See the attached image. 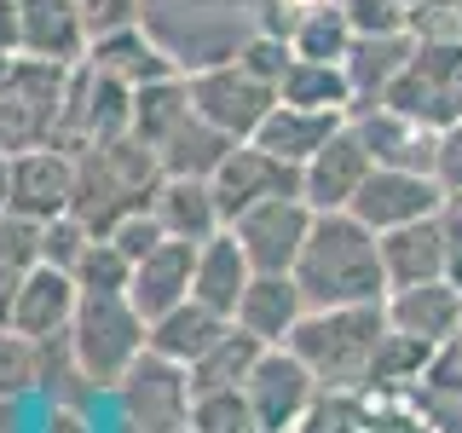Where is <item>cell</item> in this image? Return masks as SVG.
Returning <instances> with one entry per match:
<instances>
[{
	"mask_svg": "<svg viewBox=\"0 0 462 433\" xmlns=\"http://www.w3.org/2000/svg\"><path fill=\"white\" fill-rule=\"evenodd\" d=\"M295 283L307 307H365L387 300L382 237L353 208H324L307 231V249L295 260Z\"/></svg>",
	"mask_w": 462,
	"mask_h": 433,
	"instance_id": "1",
	"label": "cell"
},
{
	"mask_svg": "<svg viewBox=\"0 0 462 433\" xmlns=\"http://www.w3.org/2000/svg\"><path fill=\"white\" fill-rule=\"evenodd\" d=\"M139 29L168 52L180 76L231 64L266 29L260 0H139Z\"/></svg>",
	"mask_w": 462,
	"mask_h": 433,
	"instance_id": "2",
	"label": "cell"
},
{
	"mask_svg": "<svg viewBox=\"0 0 462 433\" xmlns=\"http://www.w3.org/2000/svg\"><path fill=\"white\" fill-rule=\"evenodd\" d=\"M156 185H162V162H156V151L144 139L122 134V139H105V144H87V151H76V197H69V214L87 231L110 237L127 214L151 208Z\"/></svg>",
	"mask_w": 462,
	"mask_h": 433,
	"instance_id": "3",
	"label": "cell"
},
{
	"mask_svg": "<svg viewBox=\"0 0 462 433\" xmlns=\"http://www.w3.org/2000/svg\"><path fill=\"white\" fill-rule=\"evenodd\" d=\"M387 336V307L365 300V307H312L300 329L289 336V353L312 370L324 393H358L370 387L375 346Z\"/></svg>",
	"mask_w": 462,
	"mask_h": 433,
	"instance_id": "4",
	"label": "cell"
},
{
	"mask_svg": "<svg viewBox=\"0 0 462 433\" xmlns=\"http://www.w3.org/2000/svg\"><path fill=\"white\" fill-rule=\"evenodd\" d=\"M69 346H76L87 382L98 393H116V382L151 353V318L134 307L127 289H105V295L81 289L76 318H69Z\"/></svg>",
	"mask_w": 462,
	"mask_h": 433,
	"instance_id": "5",
	"label": "cell"
},
{
	"mask_svg": "<svg viewBox=\"0 0 462 433\" xmlns=\"http://www.w3.org/2000/svg\"><path fill=\"white\" fill-rule=\"evenodd\" d=\"M69 69L76 64H58V58H29V52L12 58V69L0 76V151L6 156L52 144Z\"/></svg>",
	"mask_w": 462,
	"mask_h": 433,
	"instance_id": "6",
	"label": "cell"
},
{
	"mask_svg": "<svg viewBox=\"0 0 462 433\" xmlns=\"http://www.w3.org/2000/svg\"><path fill=\"white\" fill-rule=\"evenodd\" d=\"M122 134H134V87L105 76V69H93L81 58V64L69 69L52 144L76 156V151H87V144H105V139H122Z\"/></svg>",
	"mask_w": 462,
	"mask_h": 433,
	"instance_id": "7",
	"label": "cell"
},
{
	"mask_svg": "<svg viewBox=\"0 0 462 433\" xmlns=\"http://www.w3.org/2000/svg\"><path fill=\"white\" fill-rule=\"evenodd\" d=\"M382 105L416 115V122L439 127V134L451 122H462V41H416Z\"/></svg>",
	"mask_w": 462,
	"mask_h": 433,
	"instance_id": "8",
	"label": "cell"
},
{
	"mask_svg": "<svg viewBox=\"0 0 462 433\" xmlns=\"http://www.w3.org/2000/svg\"><path fill=\"white\" fill-rule=\"evenodd\" d=\"M122 433H185L191 428V370L162 353H144L116 382Z\"/></svg>",
	"mask_w": 462,
	"mask_h": 433,
	"instance_id": "9",
	"label": "cell"
},
{
	"mask_svg": "<svg viewBox=\"0 0 462 433\" xmlns=\"http://www.w3.org/2000/svg\"><path fill=\"white\" fill-rule=\"evenodd\" d=\"M191 81V105L208 115L214 127H226L231 139H254L260 122L272 115V105H278V81L254 76L249 64H214V69H197Z\"/></svg>",
	"mask_w": 462,
	"mask_h": 433,
	"instance_id": "10",
	"label": "cell"
},
{
	"mask_svg": "<svg viewBox=\"0 0 462 433\" xmlns=\"http://www.w3.org/2000/svg\"><path fill=\"white\" fill-rule=\"evenodd\" d=\"M214 202H220V220L231 226L237 214H249L254 202H272V197H300V162L266 151L260 139H237L231 156L214 168Z\"/></svg>",
	"mask_w": 462,
	"mask_h": 433,
	"instance_id": "11",
	"label": "cell"
},
{
	"mask_svg": "<svg viewBox=\"0 0 462 433\" xmlns=\"http://www.w3.org/2000/svg\"><path fill=\"white\" fill-rule=\"evenodd\" d=\"M312 220H318V208L307 197H272V202H254L249 214H237L231 231H237L254 272H295Z\"/></svg>",
	"mask_w": 462,
	"mask_h": 433,
	"instance_id": "12",
	"label": "cell"
},
{
	"mask_svg": "<svg viewBox=\"0 0 462 433\" xmlns=\"http://www.w3.org/2000/svg\"><path fill=\"white\" fill-rule=\"evenodd\" d=\"M445 197L451 191L439 185V173L370 168V180L358 185V197H353V214L382 237V231H399V226H416V220H428V214H439Z\"/></svg>",
	"mask_w": 462,
	"mask_h": 433,
	"instance_id": "13",
	"label": "cell"
},
{
	"mask_svg": "<svg viewBox=\"0 0 462 433\" xmlns=\"http://www.w3.org/2000/svg\"><path fill=\"white\" fill-rule=\"evenodd\" d=\"M243 393H249L260 428H266V433H283V428H295L300 416L312 410V399L324 393V387L312 382V370L300 364L289 346H266V353H260V364L249 370V382H243Z\"/></svg>",
	"mask_w": 462,
	"mask_h": 433,
	"instance_id": "14",
	"label": "cell"
},
{
	"mask_svg": "<svg viewBox=\"0 0 462 433\" xmlns=\"http://www.w3.org/2000/svg\"><path fill=\"white\" fill-rule=\"evenodd\" d=\"M346 122L370 144L375 168H411V173H439V127L416 122L393 105H358Z\"/></svg>",
	"mask_w": 462,
	"mask_h": 433,
	"instance_id": "15",
	"label": "cell"
},
{
	"mask_svg": "<svg viewBox=\"0 0 462 433\" xmlns=\"http://www.w3.org/2000/svg\"><path fill=\"white\" fill-rule=\"evenodd\" d=\"M370 168H375L370 144L358 139L353 122H341L324 151L307 156V168H300V197H307L318 214L324 208H353V197H358V185L370 180Z\"/></svg>",
	"mask_w": 462,
	"mask_h": 433,
	"instance_id": "16",
	"label": "cell"
},
{
	"mask_svg": "<svg viewBox=\"0 0 462 433\" xmlns=\"http://www.w3.org/2000/svg\"><path fill=\"white\" fill-rule=\"evenodd\" d=\"M76 197V156L58 144H35V151H12V197L6 208L29 214V220H58L69 214Z\"/></svg>",
	"mask_w": 462,
	"mask_h": 433,
	"instance_id": "17",
	"label": "cell"
},
{
	"mask_svg": "<svg viewBox=\"0 0 462 433\" xmlns=\"http://www.w3.org/2000/svg\"><path fill=\"white\" fill-rule=\"evenodd\" d=\"M382 266H387V289L451 278V231H445V208L428 214V220H416V226L382 231Z\"/></svg>",
	"mask_w": 462,
	"mask_h": 433,
	"instance_id": "18",
	"label": "cell"
},
{
	"mask_svg": "<svg viewBox=\"0 0 462 433\" xmlns=\"http://www.w3.org/2000/svg\"><path fill=\"white\" fill-rule=\"evenodd\" d=\"M307 312L312 307H307V295H300L295 272H254L231 324H243L254 341H266V346H289V336L300 329V318H307Z\"/></svg>",
	"mask_w": 462,
	"mask_h": 433,
	"instance_id": "19",
	"label": "cell"
},
{
	"mask_svg": "<svg viewBox=\"0 0 462 433\" xmlns=\"http://www.w3.org/2000/svg\"><path fill=\"white\" fill-rule=\"evenodd\" d=\"M191 272H197V243L162 237L151 254L134 260V283H127V295H134V307L144 318H162V312L180 307V300H191Z\"/></svg>",
	"mask_w": 462,
	"mask_h": 433,
	"instance_id": "20",
	"label": "cell"
},
{
	"mask_svg": "<svg viewBox=\"0 0 462 433\" xmlns=\"http://www.w3.org/2000/svg\"><path fill=\"white\" fill-rule=\"evenodd\" d=\"M387 324L404 329V336H422V341H451L462 329V283L457 278H428L411 289H387Z\"/></svg>",
	"mask_w": 462,
	"mask_h": 433,
	"instance_id": "21",
	"label": "cell"
},
{
	"mask_svg": "<svg viewBox=\"0 0 462 433\" xmlns=\"http://www.w3.org/2000/svg\"><path fill=\"white\" fill-rule=\"evenodd\" d=\"M254 266L249 254H243L237 231H214L208 243H197V272H191V300H202V307H214L220 318H237V300L243 289H249Z\"/></svg>",
	"mask_w": 462,
	"mask_h": 433,
	"instance_id": "22",
	"label": "cell"
},
{
	"mask_svg": "<svg viewBox=\"0 0 462 433\" xmlns=\"http://www.w3.org/2000/svg\"><path fill=\"white\" fill-rule=\"evenodd\" d=\"M23 23V52L29 58H58V64H81L93 35H87L81 0H18Z\"/></svg>",
	"mask_w": 462,
	"mask_h": 433,
	"instance_id": "23",
	"label": "cell"
},
{
	"mask_svg": "<svg viewBox=\"0 0 462 433\" xmlns=\"http://www.w3.org/2000/svg\"><path fill=\"white\" fill-rule=\"evenodd\" d=\"M411 47H416L411 29H399V35H353V47H346V58H341L346 81H353V110L358 105H382V98L393 93V81H399ZM353 110H346V115H353Z\"/></svg>",
	"mask_w": 462,
	"mask_h": 433,
	"instance_id": "24",
	"label": "cell"
},
{
	"mask_svg": "<svg viewBox=\"0 0 462 433\" xmlns=\"http://www.w3.org/2000/svg\"><path fill=\"white\" fill-rule=\"evenodd\" d=\"M76 300H81V283L69 278V272H58L41 260L35 272H23L18 283V312H12V329H23V336H58V329H69V318H76Z\"/></svg>",
	"mask_w": 462,
	"mask_h": 433,
	"instance_id": "25",
	"label": "cell"
},
{
	"mask_svg": "<svg viewBox=\"0 0 462 433\" xmlns=\"http://www.w3.org/2000/svg\"><path fill=\"white\" fill-rule=\"evenodd\" d=\"M151 214L162 220L168 237H185V243H208L214 231H226L208 180H173V173H162V185L151 197Z\"/></svg>",
	"mask_w": 462,
	"mask_h": 433,
	"instance_id": "26",
	"label": "cell"
},
{
	"mask_svg": "<svg viewBox=\"0 0 462 433\" xmlns=\"http://www.w3.org/2000/svg\"><path fill=\"white\" fill-rule=\"evenodd\" d=\"M231 139L226 127H214L202 110H191L173 134L156 144V162H162V173H173V180H214V168L231 156Z\"/></svg>",
	"mask_w": 462,
	"mask_h": 433,
	"instance_id": "27",
	"label": "cell"
},
{
	"mask_svg": "<svg viewBox=\"0 0 462 433\" xmlns=\"http://www.w3.org/2000/svg\"><path fill=\"white\" fill-rule=\"evenodd\" d=\"M87 64L105 69V76L127 81V87H144V81H162V76H180V69L168 64V52L156 47L151 35H144L139 23L127 29H110V35H98L93 47H87Z\"/></svg>",
	"mask_w": 462,
	"mask_h": 433,
	"instance_id": "28",
	"label": "cell"
},
{
	"mask_svg": "<svg viewBox=\"0 0 462 433\" xmlns=\"http://www.w3.org/2000/svg\"><path fill=\"white\" fill-rule=\"evenodd\" d=\"M226 329H231V318H220L214 307H202V300H180L173 312L151 318V353H162V358H173V364L191 370L197 358L226 336Z\"/></svg>",
	"mask_w": 462,
	"mask_h": 433,
	"instance_id": "29",
	"label": "cell"
},
{
	"mask_svg": "<svg viewBox=\"0 0 462 433\" xmlns=\"http://www.w3.org/2000/svg\"><path fill=\"white\" fill-rule=\"evenodd\" d=\"M346 122L341 110H307V105H272V115L266 122H260V144H266V151H278V156H289V162H300L307 168V156L312 151H324L329 144V134H336V127Z\"/></svg>",
	"mask_w": 462,
	"mask_h": 433,
	"instance_id": "30",
	"label": "cell"
},
{
	"mask_svg": "<svg viewBox=\"0 0 462 433\" xmlns=\"http://www.w3.org/2000/svg\"><path fill=\"white\" fill-rule=\"evenodd\" d=\"M283 105H307V110H353V81H346L341 64L329 58H289L283 81H278Z\"/></svg>",
	"mask_w": 462,
	"mask_h": 433,
	"instance_id": "31",
	"label": "cell"
},
{
	"mask_svg": "<svg viewBox=\"0 0 462 433\" xmlns=\"http://www.w3.org/2000/svg\"><path fill=\"white\" fill-rule=\"evenodd\" d=\"M191 110L197 105H191V81H185V76L144 81V87H134V139H144L156 151V144H162Z\"/></svg>",
	"mask_w": 462,
	"mask_h": 433,
	"instance_id": "32",
	"label": "cell"
},
{
	"mask_svg": "<svg viewBox=\"0 0 462 433\" xmlns=\"http://www.w3.org/2000/svg\"><path fill=\"white\" fill-rule=\"evenodd\" d=\"M260 353H266V341H254L243 324H231L226 336L191 364V393H214V387H243V382H249V370L260 364Z\"/></svg>",
	"mask_w": 462,
	"mask_h": 433,
	"instance_id": "33",
	"label": "cell"
},
{
	"mask_svg": "<svg viewBox=\"0 0 462 433\" xmlns=\"http://www.w3.org/2000/svg\"><path fill=\"white\" fill-rule=\"evenodd\" d=\"M346 47H353V23H346L341 0H312L295 18V29H289V52L295 58H329V64H341Z\"/></svg>",
	"mask_w": 462,
	"mask_h": 433,
	"instance_id": "34",
	"label": "cell"
},
{
	"mask_svg": "<svg viewBox=\"0 0 462 433\" xmlns=\"http://www.w3.org/2000/svg\"><path fill=\"white\" fill-rule=\"evenodd\" d=\"M41 393H47V404H76V410H87V399L98 393V387L87 382L76 346H69V329L41 336Z\"/></svg>",
	"mask_w": 462,
	"mask_h": 433,
	"instance_id": "35",
	"label": "cell"
},
{
	"mask_svg": "<svg viewBox=\"0 0 462 433\" xmlns=\"http://www.w3.org/2000/svg\"><path fill=\"white\" fill-rule=\"evenodd\" d=\"M428 364H433V341L404 336V329L387 324L382 346H375V364H370V387H404V382H422Z\"/></svg>",
	"mask_w": 462,
	"mask_h": 433,
	"instance_id": "36",
	"label": "cell"
},
{
	"mask_svg": "<svg viewBox=\"0 0 462 433\" xmlns=\"http://www.w3.org/2000/svg\"><path fill=\"white\" fill-rule=\"evenodd\" d=\"M191 433H266L243 387H214L191 393Z\"/></svg>",
	"mask_w": 462,
	"mask_h": 433,
	"instance_id": "37",
	"label": "cell"
},
{
	"mask_svg": "<svg viewBox=\"0 0 462 433\" xmlns=\"http://www.w3.org/2000/svg\"><path fill=\"white\" fill-rule=\"evenodd\" d=\"M41 387V341L23 329H0V399H23Z\"/></svg>",
	"mask_w": 462,
	"mask_h": 433,
	"instance_id": "38",
	"label": "cell"
},
{
	"mask_svg": "<svg viewBox=\"0 0 462 433\" xmlns=\"http://www.w3.org/2000/svg\"><path fill=\"white\" fill-rule=\"evenodd\" d=\"M76 283L87 289V295L127 289V283H134V254H127L116 237H93V243H87V254L76 260Z\"/></svg>",
	"mask_w": 462,
	"mask_h": 433,
	"instance_id": "39",
	"label": "cell"
},
{
	"mask_svg": "<svg viewBox=\"0 0 462 433\" xmlns=\"http://www.w3.org/2000/svg\"><path fill=\"white\" fill-rule=\"evenodd\" d=\"M41 243H47V220L6 208L0 214V266L6 272H35L41 266Z\"/></svg>",
	"mask_w": 462,
	"mask_h": 433,
	"instance_id": "40",
	"label": "cell"
},
{
	"mask_svg": "<svg viewBox=\"0 0 462 433\" xmlns=\"http://www.w3.org/2000/svg\"><path fill=\"white\" fill-rule=\"evenodd\" d=\"M93 237H98V231H87L76 214H58V220H47V243H41V260L76 278V260L87 254V243H93Z\"/></svg>",
	"mask_w": 462,
	"mask_h": 433,
	"instance_id": "41",
	"label": "cell"
},
{
	"mask_svg": "<svg viewBox=\"0 0 462 433\" xmlns=\"http://www.w3.org/2000/svg\"><path fill=\"white\" fill-rule=\"evenodd\" d=\"M341 6H346L353 35H399V29H411V6H399V0H341Z\"/></svg>",
	"mask_w": 462,
	"mask_h": 433,
	"instance_id": "42",
	"label": "cell"
},
{
	"mask_svg": "<svg viewBox=\"0 0 462 433\" xmlns=\"http://www.w3.org/2000/svg\"><path fill=\"white\" fill-rule=\"evenodd\" d=\"M411 35L416 41H462V0H416Z\"/></svg>",
	"mask_w": 462,
	"mask_h": 433,
	"instance_id": "43",
	"label": "cell"
},
{
	"mask_svg": "<svg viewBox=\"0 0 462 433\" xmlns=\"http://www.w3.org/2000/svg\"><path fill=\"white\" fill-rule=\"evenodd\" d=\"M422 387H428L433 399L462 404V329H457L451 341L433 346V364H428V375H422Z\"/></svg>",
	"mask_w": 462,
	"mask_h": 433,
	"instance_id": "44",
	"label": "cell"
},
{
	"mask_svg": "<svg viewBox=\"0 0 462 433\" xmlns=\"http://www.w3.org/2000/svg\"><path fill=\"white\" fill-rule=\"evenodd\" d=\"M81 18H87V35H110V29H127L139 23V0H81Z\"/></svg>",
	"mask_w": 462,
	"mask_h": 433,
	"instance_id": "45",
	"label": "cell"
},
{
	"mask_svg": "<svg viewBox=\"0 0 462 433\" xmlns=\"http://www.w3.org/2000/svg\"><path fill=\"white\" fill-rule=\"evenodd\" d=\"M110 237H116V243H122V249H127V254H134V260H139V254H151V249H156V243H162V237H168V231H162V220H156V214H151V208H139V214H127V220H122V226H116V231H110Z\"/></svg>",
	"mask_w": 462,
	"mask_h": 433,
	"instance_id": "46",
	"label": "cell"
},
{
	"mask_svg": "<svg viewBox=\"0 0 462 433\" xmlns=\"http://www.w3.org/2000/svg\"><path fill=\"white\" fill-rule=\"evenodd\" d=\"M439 185L445 191H462V122H451L439 134Z\"/></svg>",
	"mask_w": 462,
	"mask_h": 433,
	"instance_id": "47",
	"label": "cell"
},
{
	"mask_svg": "<svg viewBox=\"0 0 462 433\" xmlns=\"http://www.w3.org/2000/svg\"><path fill=\"white\" fill-rule=\"evenodd\" d=\"M445 231H451V278L462 283V191L445 197Z\"/></svg>",
	"mask_w": 462,
	"mask_h": 433,
	"instance_id": "48",
	"label": "cell"
},
{
	"mask_svg": "<svg viewBox=\"0 0 462 433\" xmlns=\"http://www.w3.org/2000/svg\"><path fill=\"white\" fill-rule=\"evenodd\" d=\"M0 47L23 52V23H18V0H0Z\"/></svg>",
	"mask_w": 462,
	"mask_h": 433,
	"instance_id": "49",
	"label": "cell"
},
{
	"mask_svg": "<svg viewBox=\"0 0 462 433\" xmlns=\"http://www.w3.org/2000/svg\"><path fill=\"white\" fill-rule=\"evenodd\" d=\"M18 283H23V272H6V266H0V329L12 324V312H18Z\"/></svg>",
	"mask_w": 462,
	"mask_h": 433,
	"instance_id": "50",
	"label": "cell"
},
{
	"mask_svg": "<svg viewBox=\"0 0 462 433\" xmlns=\"http://www.w3.org/2000/svg\"><path fill=\"white\" fill-rule=\"evenodd\" d=\"M47 433H87V416L76 410V404H52V416H47Z\"/></svg>",
	"mask_w": 462,
	"mask_h": 433,
	"instance_id": "51",
	"label": "cell"
},
{
	"mask_svg": "<svg viewBox=\"0 0 462 433\" xmlns=\"http://www.w3.org/2000/svg\"><path fill=\"white\" fill-rule=\"evenodd\" d=\"M0 433H18V399H0Z\"/></svg>",
	"mask_w": 462,
	"mask_h": 433,
	"instance_id": "52",
	"label": "cell"
},
{
	"mask_svg": "<svg viewBox=\"0 0 462 433\" xmlns=\"http://www.w3.org/2000/svg\"><path fill=\"white\" fill-rule=\"evenodd\" d=\"M6 197H12V156L0 151V214H6Z\"/></svg>",
	"mask_w": 462,
	"mask_h": 433,
	"instance_id": "53",
	"label": "cell"
},
{
	"mask_svg": "<svg viewBox=\"0 0 462 433\" xmlns=\"http://www.w3.org/2000/svg\"><path fill=\"white\" fill-rule=\"evenodd\" d=\"M12 58H18V52H12V47H0V76H6V69H12Z\"/></svg>",
	"mask_w": 462,
	"mask_h": 433,
	"instance_id": "54",
	"label": "cell"
},
{
	"mask_svg": "<svg viewBox=\"0 0 462 433\" xmlns=\"http://www.w3.org/2000/svg\"><path fill=\"white\" fill-rule=\"evenodd\" d=\"M399 6H416V0H399Z\"/></svg>",
	"mask_w": 462,
	"mask_h": 433,
	"instance_id": "55",
	"label": "cell"
},
{
	"mask_svg": "<svg viewBox=\"0 0 462 433\" xmlns=\"http://www.w3.org/2000/svg\"><path fill=\"white\" fill-rule=\"evenodd\" d=\"M185 433H191V428H185Z\"/></svg>",
	"mask_w": 462,
	"mask_h": 433,
	"instance_id": "56",
	"label": "cell"
}]
</instances>
